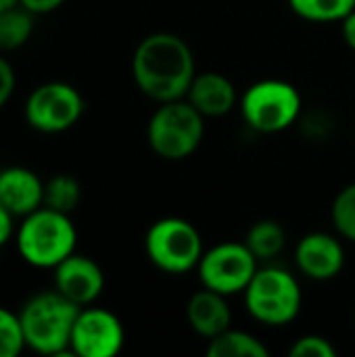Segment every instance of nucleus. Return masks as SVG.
Instances as JSON below:
<instances>
[{
    "label": "nucleus",
    "instance_id": "nucleus-3",
    "mask_svg": "<svg viewBox=\"0 0 355 357\" xmlns=\"http://www.w3.org/2000/svg\"><path fill=\"white\" fill-rule=\"evenodd\" d=\"M77 230L69 213L40 207L25 215L17 232V249L33 268H56L63 259L75 253Z\"/></svg>",
    "mask_w": 355,
    "mask_h": 357
},
{
    "label": "nucleus",
    "instance_id": "nucleus-10",
    "mask_svg": "<svg viewBox=\"0 0 355 357\" xmlns=\"http://www.w3.org/2000/svg\"><path fill=\"white\" fill-rule=\"evenodd\" d=\"M126 343L121 320L103 307H82L71 333V354L80 357H113Z\"/></svg>",
    "mask_w": 355,
    "mask_h": 357
},
{
    "label": "nucleus",
    "instance_id": "nucleus-14",
    "mask_svg": "<svg viewBox=\"0 0 355 357\" xmlns=\"http://www.w3.org/2000/svg\"><path fill=\"white\" fill-rule=\"evenodd\" d=\"M0 203L25 218L44 205V184L27 167H6L0 172Z\"/></svg>",
    "mask_w": 355,
    "mask_h": 357
},
{
    "label": "nucleus",
    "instance_id": "nucleus-24",
    "mask_svg": "<svg viewBox=\"0 0 355 357\" xmlns=\"http://www.w3.org/2000/svg\"><path fill=\"white\" fill-rule=\"evenodd\" d=\"M13 92H15V69L6 59L0 56V109L6 105Z\"/></svg>",
    "mask_w": 355,
    "mask_h": 357
},
{
    "label": "nucleus",
    "instance_id": "nucleus-9",
    "mask_svg": "<svg viewBox=\"0 0 355 357\" xmlns=\"http://www.w3.org/2000/svg\"><path fill=\"white\" fill-rule=\"evenodd\" d=\"M82 113V94L65 82H48L38 86L25 102L27 123L46 134H56L73 128L80 121Z\"/></svg>",
    "mask_w": 355,
    "mask_h": 357
},
{
    "label": "nucleus",
    "instance_id": "nucleus-26",
    "mask_svg": "<svg viewBox=\"0 0 355 357\" xmlns=\"http://www.w3.org/2000/svg\"><path fill=\"white\" fill-rule=\"evenodd\" d=\"M13 234V213L0 203V247L8 243Z\"/></svg>",
    "mask_w": 355,
    "mask_h": 357
},
{
    "label": "nucleus",
    "instance_id": "nucleus-11",
    "mask_svg": "<svg viewBox=\"0 0 355 357\" xmlns=\"http://www.w3.org/2000/svg\"><path fill=\"white\" fill-rule=\"evenodd\" d=\"M295 264L305 278L326 282L343 272L345 251L337 236L328 232H310L295 247Z\"/></svg>",
    "mask_w": 355,
    "mask_h": 357
},
{
    "label": "nucleus",
    "instance_id": "nucleus-8",
    "mask_svg": "<svg viewBox=\"0 0 355 357\" xmlns=\"http://www.w3.org/2000/svg\"><path fill=\"white\" fill-rule=\"evenodd\" d=\"M257 270L259 259L249 251V247L232 241L207 249L197 266L203 287L226 297L245 293Z\"/></svg>",
    "mask_w": 355,
    "mask_h": 357
},
{
    "label": "nucleus",
    "instance_id": "nucleus-2",
    "mask_svg": "<svg viewBox=\"0 0 355 357\" xmlns=\"http://www.w3.org/2000/svg\"><path fill=\"white\" fill-rule=\"evenodd\" d=\"M80 310L56 289L31 297L19 314L25 347L42 356H65L71 351V333Z\"/></svg>",
    "mask_w": 355,
    "mask_h": 357
},
{
    "label": "nucleus",
    "instance_id": "nucleus-17",
    "mask_svg": "<svg viewBox=\"0 0 355 357\" xmlns=\"http://www.w3.org/2000/svg\"><path fill=\"white\" fill-rule=\"evenodd\" d=\"M270 349L251 333L226 328L218 337L209 339V357H266Z\"/></svg>",
    "mask_w": 355,
    "mask_h": 357
},
{
    "label": "nucleus",
    "instance_id": "nucleus-1",
    "mask_svg": "<svg viewBox=\"0 0 355 357\" xmlns=\"http://www.w3.org/2000/svg\"><path fill=\"white\" fill-rule=\"evenodd\" d=\"M132 75L138 90L155 102L186 98L197 75L195 54L184 38L155 31L138 42L132 56Z\"/></svg>",
    "mask_w": 355,
    "mask_h": 357
},
{
    "label": "nucleus",
    "instance_id": "nucleus-25",
    "mask_svg": "<svg viewBox=\"0 0 355 357\" xmlns=\"http://www.w3.org/2000/svg\"><path fill=\"white\" fill-rule=\"evenodd\" d=\"M65 0H19V4L23 8H27L33 15H44V13H52L56 10Z\"/></svg>",
    "mask_w": 355,
    "mask_h": 357
},
{
    "label": "nucleus",
    "instance_id": "nucleus-18",
    "mask_svg": "<svg viewBox=\"0 0 355 357\" xmlns=\"http://www.w3.org/2000/svg\"><path fill=\"white\" fill-rule=\"evenodd\" d=\"M33 13L27 8L8 6L0 10V50H15L23 46L33 31Z\"/></svg>",
    "mask_w": 355,
    "mask_h": 357
},
{
    "label": "nucleus",
    "instance_id": "nucleus-19",
    "mask_svg": "<svg viewBox=\"0 0 355 357\" xmlns=\"http://www.w3.org/2000/svg\"><path fill=\"white\" fill-rule=\"evenodd\" d=\"M295 15L312 23L343 21L355 8V0H289Z\"/></svg>",
    "mask_w": 355,
    "mask_h": 357
},
{
    "label": "nucleus",
    "instance_id": "nucleus-5",
    "mask_svg": "<svg viewBox=\"0 0 355 357\" xmlns=\"http://www.w3.org/2000/svg\"><path fill=\"white\" fill-rule=\"evenodd\" d=\"M249 316L268 326L291 324L303 303L297 278L282 268H259L243 293Z\"/></svg>",
    "mask_w": 355,
    "mask_h": 357
},
{
    "label": "nucleus",
    "instance_id": "nucleus-4",
    "mask_svg": "<svg viewBox=\"0 0 355 357\" xmlns=\"http://www.w3.org/2000/svg\"><path fill=\"white\" fill-rule=\"evenodd\" d=\"M205 138V117L186 100L159 102L146 126V140L153 153L165 161L188 159Z\"/></svg>",
    "mask_w": 355,
    "mask_h": 357
},
{
    "label": "nucleus",
    "instance_id": "nucleus-13",
    "mask_svg": "<svg viewBox=\"0 0 355 357\" xmlns=\"http://www.w3.org/2000/svg\"><path fill=\"white\" fill-rule=\"evenodd\" d=\"M186 100L207 119V117L228 115L236 107L239 94H236L232 79L226 77L224 73L203 71L195 75L188 88Z\"/></svg>",
    "mask_w": 355,
    "mask_h": 357
},
{
    "label": "nucleus",
    "instance_id": "nucleus-28",
    "mask_svg": "<svg viewBox=\"0 0 355 357\" xmlns=\"http://www.w3.org/2000/svg\"><path fill=\"white\" fill-rule=\"evenodd\" d=\"M17 4H19V0H0V10H4L8 6H17Z\"/></svg>",
    "mask_w": 355,
    "mask_h": 357
},
{
    "label": "nucleus",
    "instance_id": "nucleus-6",
    "mask_svg": "<svg viewBox=\"0 0 355 357\" xmlns=\"http://www.w3.org/2000/svg\"><path fill=\"white\" fill-rule=\"evenodd\" d=\"M245 123L259 134H278L291 128L303 109L299 90L285 79H259L251 84L241 100Z\"/></svg>",
    "mask_w": 355,
    "mask_h": 357
},
{
    "label": "nucleus",
    "instance_id": "nucleus-7",
    "mask_svg": "<svg viewBox=\"0 0 355 357\" xmlns=\"http://www.w3.org/2000/svg\"><path fill=\"white\" fill-rule=\"evenodd\" d=\"M146 257L165 274H186L197 270L205 249L201 232L184 218L157 220L144 236Z\"/></svg>",
    "mask_w": 355,
    "mask_h": 357
},
{
    "label": "nucleus",
    "instance_id": "nucleus-23",
    "mask_svg": "<svg viewBox=\"0 0 355 357\" xmlns=\"http://www.w3.org/2000/svg\"><path fill=\"white\" fill-rule=\"evenodd\" d=\"M289 354L291 357H335L337 349L320 335H303L291 345Z\"/></svg>",
    "mask_w": 355,
    "mask_h": 357
},
{
    "label": "nucleus",
    "instance_id": "nucleus-27",
    "mask_svg": "<svg viewBox=\"0 0 355 357\" xmlns=\"http://www.w3.org/2000/svg\"><path fill=\"white\" fill-rule=\"evenodd\" d=\"M341 33H343V40L345 44L355 50V8L341 21Z\"/></svg>",
    "mask_w": 355,
    "mask_h": 357
},
{
    "label": "nucleus",
    "instance_id": "nucleus-21",
    "mask_svg": "<svg viewBox=\"0 0 355 357\" xmlns=\"http://www.w3.org/2000/svg\"><path fill=\"white\" fill-rule=\"evenodd\" d=\"M331 222L337 234L355 243V182L339 190L331 207Z\"/></svg>",
    "mask_w": 355,
    "mask_h": 357
},
{
    "label": "nucleus",
    "instance_id": "nucleus-16",
    "mask_svg": "<svg viewBox=\"0 0 355 357\" xmlns=\"http://www.w3.org/2000/svg\"><path fill=\"white\" fill-rule=\"evenodd\" d=\"M245 245L259 261L274 259L287 247V230L276 220H259L247 230Z\"/></svg>",
    "mask_w": 355,
    "mask_h": 357
},
{
    "label": "nucleus",
    "instance_id": "nucleus-20",
    "mask_svg": "<svg viewBox=\"0 0 355 357\" xmlns=\"http://www.w3.org/2000/svg\"><path fill=\"white\" fill-rule=\"evenodd\" d=\"M82 199L80 182L73 176L59 174L44 184V205L63 213H71Z\"/></svg>",
    "mask_w": 355,
    "mask_h": 357
},
{
    "label": "nucleus",
    "instance_id": "nucleus-15",
    "mask_svg": "<svg viewBox=\"0 0 355 357\" xmlns=\"http://www.w3.org/2000/svg\"><path fill=\"white\" fill-rule=\"evenodd\" d=\"M186 320L199 337L207 341L218 337L220 333L230 328V322H232V312L228 307L226 295H220L203 287L188 299Z\"/></svg>",
    "mask_w": 355,
    "mask_h": 357
},
{
    "label": "nucleus",
    "instance_id": "nucleus-22",
    "mask_svg": "<svg viewBox=\"0 0 355 357\" xmlns=\"http://www.w3.org/2000/svg\"><path fill=\"white\" fill-rule=\"evenodd\" d=\"M25 347L19 314L0 307V357H17Z\"/></svg>",
    "mask_w": 355,
    "mask_h": 357
},
{
    "label": "nucleus",
    "instance_id": "nucleus-12",
    "mask_svg": "<svg viewBox=\"0 0 355 357\" xmlns=\"http://www.w3.org/2000/svg\"><path fill=\"white\" fill-rule=\"evenodd\" d=\"M54 289L80 307L94 303L105 289L100 266L80 253H71L54 268Z\"/></svg>",
    "mask_w": 355,
    "mask_h": 357
}]
</instances>
